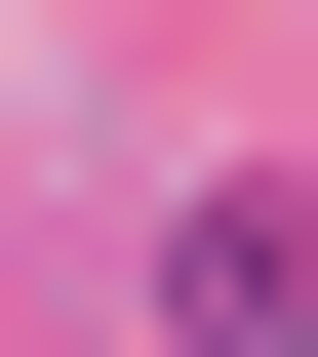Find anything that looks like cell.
<instances>
[{
    "mask_svg": "<svg viewBox=\"0 0 318 357\" xmlns=\"http://www.w3.org/2000/svg\"><path fill=\"white\" fill-rule=\"evenodd\" d=\"M199 357H318V199H199V278H159Z\"/></svg>",
    "mask_w": 318,
    "mask_h": 357,
    "instance_id": "obj_1",
    "label": "cell"
}]
</instances>
